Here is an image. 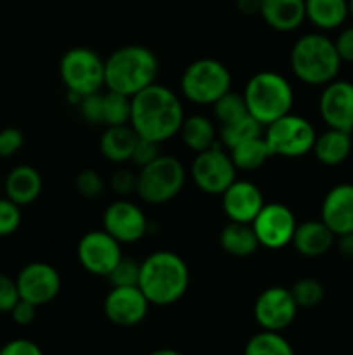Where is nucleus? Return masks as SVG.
<instances>
[{
	"label": "nucleus",
	"instance_id": "obj_1",
	"mask_svg": "<svg viewBox=\"0 0 353 355\" xmlns=\"http://www.w3.org/2000/svg\"><path fill=\"white\" fill-rule=\"evenodd\" d=\"M183 118L182 103L168 87L152 83L132 97L130 125L138 137L161 144L179 134Z\"/></svg>",
	"mask_w": 353,
	"mask_h": 355
},
{
	"label": "nucleus",
	"instance_id": "obj_2",
	"mask_svg": "<svg viewBox=\"0 0 353 355\" xmlns=\"http://www.w3.org/2000/svg\"><path fill=\"white\" fill-rule=\"evenodd\" d=\"M190 274L185 260L173 252H154L141 262L138 288L151 305H173L185 295Z\"/></svg>",
	"mask_w": 353,
	"mask_h": 355
},
{
	"label": "nucleus",
	"instance_id": "obj_3",
	"mask_svg": "<svg viewBox=\"0 0 353 355\" xmlns=\"http://www.w3.org/2000/svg\"><path fill=\"white\" fill-rule=\"evenodd\" d=\"M159 62L154 52L144 45H125L104 61V85L107 90L134 97L156 83Z\"/></svg>",
	"mask_w": 353,
	"mask_h": 355
},
{
	"label": "nucleus",
	"instance_id": "obj_4",
	"mask_svg": "<svg viewBox=\"0 0 353 355\" xmlns=\"http://www.w3.org/2000/svg\"><path fill=\"white\" fill-rule=\"evenodd\" d=\"M291 69L307 85H327L338 78L341 59L334 42L322 33L303 35L291 49Z\"/></svg>",
	"mask_w": 353,
	"mask_h": 355
},
{
	"label": "nucleus",
	"instance_id": "obj_5",
	"mask_svg": "<svg viewBox=\"0 0 353 355\" xmlns=\"http://www.w3.org/2000/svg\"><path fill=\"white\" fill-rule=\"evenodd\" d=\"M248 113L266 127L291 113L294 94L291 83L275 71H260L248 80L242 92Z\"/></svg>",
	"mask_w": 353,
	"mask_h": 355
},
{
	"label": "nucleus",
	"instance_id": "obj_6",
	"mask_svg": "<svg viewBox=\"0 0 353 355\" xmlns=\"http://www.w3.org/2000/svg\"><path fill=\"white\" fill-rule=\"evenodd\" d=\"M185 184V168L179 158L159 155L154 162L142 166L137 173L135 193L149 205H163L172 201Z\"/></svg>",
	"mask_w": 353,
	"mask_h": 355
},
{
	"label": "nucleus",
	"instance_id": "obj_7",
	"mask_svg": "<svg viewBox=\"0 0 353 355\" xmlns=\"http://www.w3.org/2000/svg\"><path fill=\"white\" fill-rule=\"evenodd\" d=\"M232 76L224 62L211 58L190 62L180 78V90L196 104L213 106L224 94L230 90Z\"/></svg>",
	"mask_w": 353,
	"mask_h": 355
},
{
	"label": "nucleus",
	"instance_id": "obj_8",
	"mask_svg": "<svg viewBox=\"0 0 353 355\" xmlns=\"http://www.w3.org/2000/svg\"><path fill=\"white\" fill-rule=\"evenodd\" d=\"M59 75L69 94L85 97L104 85V61L92 49H69L59 62Z\"/></svg>",
	"mask_w": 353,
	"mask_h": 355
},
{
	"label": "nucleus",
	"instance_id": "obj_9",
	"mask_svg": "<svg viewBox=\"0 0 353 355\" xmlns=\"http://www.w3.org/2000/svg\"><path fill=\"white\" fill-rule=\"evenodd\" d=\"M265 141L269 144L272 156L284 158H300L314 149L315 128L307 118L287 113L273 123L266 125Z\"/></svg>",
	"mask_w": 353,
	"mask_h": 355
},
{
	"label": "nucleus",
	"instance_id": "obj_10",
	"mask_svg": "<svg viewBox=\"0 0 353 355\" xmlns=\"http://www.w3.org/2000/svg\"><path fill=\"white\" fill-rule=\"evenodd\" d=\"M235 172L237 168L232 162L230 153L221 149L218 144L197 153L190 166L194 184L211 196H221V193L235 180Z\"/></svg>",
	"mask_w": 353,
	"mask_h": 355
},
{
	"label": "nucleus",
	"instance_id": "obj_11",
	"mask_svg": "<svg viewBox=\"0 0 353 355\" xmlns=\"http://www.w3.org/2000/svg\"><path fill=\"white\" fill-rule=\"evenodd\" d=\"M251 225L260 246L266 250H280L293 241L298 224L289 207L282 203H265Z\"/></svg>",
	"mask_w": 353,
	"mask_h": 355
},
{
	"label": "nucleus",
	"instance_id": "obj_12",
	"mask_svg": "<svg viewBox=\"0 0 353 355\" xmlns=\"http://www.w3.org/2000/svg\"><path fill=\"white\" fill-rule=\"evenodd\" d=\"M291 290L282 286H270L258 295L253 307L256 322L266 331L280 333L294 321L298 312Z\"/></svg>",
	"mask_w": 353,
	"mask_h": 355
},
{
	"label": "nucleus",
	"instance_id": "obj_13",
	"mask_svg": "<svg viewBox=\"0 0 353 355\" xmlns=\"http://www.w3.org/2000/svg\"><path fill=\"white\" fill-rule=\"evenodd\" d=\"M78 260L87 272L107 277L121 259L120 243L106 231H90L78 241Z\"/></svg>",
	"mask_w": 353,
	"mask_h": 355
},
{
	"label": "nucleus",
	"instance_id": "obj_14",
	"mask_svg": "<svg viewBox=\"0 0 353 355\" xmlns=\"http://www.w3.org/2000/svg\"><path fill=\"white\" fill-rule=\"evenodd\" d=\"M19 297L42 307L54 300L61 291V276L51 263L31 262L19 270L16 277Z\"/></svg>",
	"mask_w": 353,
	"mask_h": 355
},
{
	"label": "nucleus",
	"instance_id": "obj_15",
	"mask_svg": "<svg viewBox=\"0 0 353 355\" xmlns=\"http://www.w3.org/2000/svg\"><path fill=\"white\" fill-rule=\"evenodd\" d=\"M318 113L329 128L353 132V83L346 80H332L318 99Z\"/></svg>",
	"mask_w": 353,
	"mask_h": 355
},
{
	"label": "nucleus",
	"instance_id": "obj_16",
	"mask_svg": "<svg viewBox=\"0 0 353 355\" xmlns=\"http://www.w3.org/2000/svg\"><path fill=\"white\" fill-rule=\"evenodd\" d=\"M149 305L138 286H113L104 298V314L113 324L130 328L144 321Z\"/></svg>",
	"mask_w": 353,
	"mask_h": 355
},
{
	"label": "nucleus",
	"instance_id": "obj_17",
	"mask_svg": "<svg viewBox=\"0 0 353 355\" xmlns=\"http://www.w3.org/2000/svg\"><path fill=\"white\" fill-rule=\"evenodd\" d=\"M104 231L118 243H135L147 232V218L141 207L127 200L111 203L104 211Z\"/></svg>",
	"mask_w": 353,
	"mask_h": 355
},
{
	"label": "nucleus",
	"instance_id": "obj_18",
	"mask_svg": "<svg viewBox=\"0 0 353 355\" xmlns=\"http://www.w3.org/2000/svg\"><path fill=\"white\" fill-rule=\"evenodd\" d=\"M265 205L263 194L256 184L249 180L235 179L227 189L221 193V207L230 222H244L251 224L262 207Z\"/></svg>",
	"mask_w": 353,
	"mask_h": 355
},
{
	"label": "nucleus",
	"instance_id": "obj_19",
	"mask_svg": "<svg viewBox=\"0 0 353 355\" xmlns=\"http://www.w3.org/2000/svg\"><path fill=\"white\" fill-rule=\"evenodd\" d=\"M320 220L334 236L353 232V184H338L325 194Z\"/></svg>",
	"mask_w": 353,
	"mask_h": 355
},
{
	"label": "nucleus",
	"instance_id": "obj_20",
	"mask_svg": "<svg viewBox=\"0 0 353 355\" xmlns=\"http://www.w3.org/2000/svg\"><path fill=\"white\" fill-rule=\"evenodd\" d=\"M336 236L322 220H307L296 225L291 245L300 255L315 259L322 257L334 246Z\"/></svg>",
	"mask_w": 353,
	"mask_h": 355
},
{
	"label": "nucleus",
	"instance_id": "obj_21",
	"mask_svg": "<svg viewBox=\"0 0 353 355\" xmlns=\"http://www.w3.org/2000/svg\"><path fill=\"white\" fill-rule=\"evenodd\" d=\"M260 16L272 30L294 31L307 19L305 0H262Z\"/></svg>",
	"mask_w": 353,
	"mask_h": 355
},
{
	"label": "nucleus",
	"instance_id": "obj_22",
	"mask_svg": "<svg viewBox=\"0 0 353 355\" xmlns=\"http://www.w3.org/2000/svg\"><path fill=\"white\" fill-rule=\"evenodd\" d=\"M42 175L37 168L30 165H19L10 170L3 182L7 198L19 207L33 203L42 193Z\"/></svg>",
	"mask_w": 353,
	"mask_h": 355
},
{
	"label": "nucleus",
	"instance_id": "obj_23",
	"mask_svg": "<svg viewBox=\"0 0 353 355\" xmlns=\"http://www.w3.org/2000/svg\"><path fill=\"white\" fill-rule=\"evenodd\" d=\"M137 141L138 135L130 123L116 125V127L106 128L99 141V148L104 158L109 162L125 163L132 159Z\"/></svg>",
	"mask_w": 353,
	"mask_h": 355
},
{
	"label": "nucleus",
	"instance_id": "obj_24",
	"mask_svg": "<svg viewBox=\"0 0 353 355\" xmlns=\"http://www.w3.org/2000/svg\"><path fill=\"white\" fill-rule=\"evenodd\" d=\"M311 151L315 158L325 166L341 165L352 153V134L350 132L329 128L324 134L317 135Z\"/></svg>",
	"mask_w": 353,
	"mask_h": 355
},
{
	"label": "nucleus",
	"instance_id": "obj_25",
	"mask_svg": "<svg viewBox=\"0 0 353 355\" xmlns=\"http://www.w3.org/2000/svg\"><path fill=\"white\" fill-rule=\"evenodd\" d=\"M305 12L318 30H336L350 16L348 0H305Z\"/></svg>",
	"mask_w": 353,
	"mask_h": 355
},
{
	"label": "nucleus",
	"instance_id": "obj_26",
	"mask_svg": "<svg viewBox=\"0 0 353 355\" xmlns=\"http://www.w3.org/2000/svg\"><path fill=\"white\" fill-rule=\"evenodd\" d=\"M220 246L232 257H249L258 250L260 243L251 224L228 222L220 232Z\"/></svg>",
	"mask_w": 353,
	"mask_h": 355
},
{
	"label": "nucleus",
	"instance_id": "obj_27",
	"mask_svg": "<svg viewBox=\"0 0 353 355\" xmlns=\"http://www.w3.org/2000/svg\"><path fill=\"white\" fill-rule=\"evenodd\" d=\"M180 137H182L183 144L194 151L203 153L206 149L213 148L217 144V130L211 120H208L203 114H192V116H185L182 121V127L179 130Z\"/></svg>",
	"mask_w": 353,
	"mask_h": 355
},
{
	"label": "nucleus",
	"instance_id": "obj_28",
	"mask_svg": "<svg viewBox=\"0 0 353 355\" xmlns=\"http://www.w3.org/2000/svg\"><path fill=\"white\" fill-rule=\"evenodd\" d=\"M228 151H230V158L235 168L246 170V172L258 170L260 166L265 165L266 159L272 158V153H270V148L263 135L248 139V141L234 146Z\"/></svg>",
	"mask_w": 353,
	"mask_h": 355
},
{
	"label": "nucleus",
	"instance_id": "obj_29",
	"mask_svg": "<svg viewBox=\"0 0 353 355\" xmlns=\"http://www.w3.org/2000/svg\"><path fill=\"white\" fill-rule=\"evenodd\" d=\"M244 355H294V352L293 347L284 336H280V333L263 329L248 340Z\"/></svg>",
	"mask_w": 353,
	"mask_h": 355
},
{
	"label": "nucleus",
	"instance_id": "obj_30",
	"mask_svg": "<svg viewBox=\"0 0 353 355\" xmlns=\"http://www.w3.org/2000/svg\"><path fill=\"white\" fill-rule=\"evenodd\" d=\"M263 125L256 121L251 114H246L241 120L234 121V123L221 125L220 127V139L221 144L227 149H232L234 146L241 144V142L248 141V139L258 137L262 135Z\"/></svg>",
	"mask_w": 353,
	"mask_h": 355
},
{
	"label": "nucleus",
	"instance_id": "obj_31",
	"mask_svg": "<svg viewBox=\"0 0 353 355\" xmlns=\"http://www.w3.org/2000/svg\"><path fill=\"white\" fill-rule=\"evenodd\" d=\"M102 114L106 127L128 125L132 116V97L107 90V94H104Z\"/></svg>",
	"mask_w": 353,
	"mask_h": 355
},
{
	"label": "nucleus",
	"instance_id": "obj_32",
	"mask_svg": "<svg viewBox=\"0 0 353 355\" xmlns=\"http://www.w3.org/2000/svg\"><path fill=\"white\" fill-rule=\"evenodd\" d=\"M213 111L217 120L220 121V127L221 125L234 123V121L241 120L246 114H249L244 96L234 92V90H228L227 94H224V96L213 104Z\"/></svg>",
	"mask_w": 353,
	"mask_h": 355
},
{
	"label": "nucleus",
	"instance_id": "obj_33",
	"mask_svg": "<svg viewBox=\"0 0 353 355\" xmlns=\"http://www.w3.org/2000/svg\"><path fill=\"white\" fill-rule=\"evenodd\" d=\"M291 293H293L298 307L301 309H314L324 300V286L317 279H311V277L296 281L294 286L291 288Z\"/></svg>",
	"mask_w": 353,
	"mask_h": 355
},
{
	"label": "nucleus",
	"instance_id": "obj_34",
	"mask_svg": "<svg viewBox=\"0 0 353 355\" xmlns=\"http://www.w3.org/2000/svg\"><path fill=\"white\" fill-rule=\"evenodd\" d=\"M138 276H141V263L130 257H121L113 270L107 274V279L113 286H138Z\"/></svg>",
	"mask_w": 353,
	"mask_h": 355
},
{
	"label": "nucleus",
	"instance_id": "obj_35",
	"mask_svg": "<svg viewBox=\"0 0 353 355\" xmlns=\"http://www.w3.org/2000/svg\"><path fill=\"white\" fill-rule=\"evenodd\" d=\"M21 225V207L9 198H0V238L14 234Z\"/></svg>",
	"mask_w": 353,
	"mask_h": 355
},
{
	"label": "nucleus",
	"instance_id": "obj_36",
	"mask_svg": "<svg viewBox=\"0 0 353 355\" xmlns=\"http://www.w3.org/2000/svg\"><path fill=\"white\" fill-rule=\"evenodd\" d=\"M80 111H82V116L85 118L89 123L92 125H104V114H102V106H104V96L102 94H89V96L82 97L80 99Z\"/></svg>",
	"mask_w": 353,
	"mask_h": 355
},
{
	"label": "nucleus",
	"instance_id": "obj_37",
	"mask_svg": "<svg viewBox=\"0 0 353 355\" xmlns=\"http://www.w3.org/2000/svg\"><path fill=\"white\" fill-rule=\"evenodd\" d=\"M76 189L85 198H99L104 191V180L96 170H83L76 175Z\"/></svg>",
	"mask_w": 353,
	"mask_h": 355
},
{
	"label": "nucleus",
	"instance_id": "obj_38",
	"mask_svg": "<svg viewBox=\"0 0 353 355\" xmlns=\"http://www.w3.org/2000/svg\"><path fill=\"white\" fill-rule=\"evenodd\" d=\"M24 144V135L19 128L7 127L0 130V158H10Z\"/></svg>",
	"mask_w": 353,
	"mask_h": 355
},
{
	"label": "nucleus",
	"instance_id": "obj_39",
	"mask_svg": "<svg viewBox=\"0 0 353 355\" xmlns=\"http://www.w3.org/2000/svg\"><path fill=\"white\" fill-rule=\"evenodd\" d=\"M158 148H159V142L138 137L130 162H134V165H137L138 168H142V166L149 165V163L154 162V159L158 158V156H159V149Z\"/></svg>",
	"mask_w": 353,
	"mask_h": 355
},
{
	"label": "nucleus",
	"instance_id": "obj_40",
	"mask_svg": "<svg viewBox=\"0 0 353 355\" xmlns=\"http://www.w3.org/2000/svg\"><path fill=\"white\" fill-rule=\"evenodd\" d=\"M21 300L16 279L7 274H0V312H10Z\"/></svg>",
	"mask_w": 353,
	"mask_h": 355
},
{
	"label": "nucleus",
	"instance_id": "obj_41",
	"mask_svg": "<svg viewBox=\"0 0 353 355\" xmlns=\"http://www.w3.org/2000/svg\"><path fill=\"white\" fill-rule=\"evenodd\" d=\"M111 187H113L114 193L120 194V196H128V194L134 193L135 187H137V175L128 168L116 170V172L113 173V177H111Z\"/></svg>",
	"mask_w": 353,
	"mask_h": 355
},
{
	"label": "nucleus",
	"instance_id": "obj_42",
	"mask_svg": "<svg viewBox=\"0 0 353 355\" xmlns=\"http://www.w3.org/2000/svg\"><path fill=\"white\" fill-rule=\"evenodd\" d=\"M0 355H44L40 347L31 340H10L0 349Z\"/></svg>",
	"mask_w": 353,
	"mask_h": 355
},
{
	"label": "nucleus",
	"instance_id": "obj_43",
	"mask_svg": "<svg viewBox=\"0 0 353 355\" xmlns=\"http://www.w3.org/2000/svg\"><path fill=\"white\" fill-rule=\"evenodd\" d=\"M37 309H38L37 305L30 304V302H26L21 298V300L14 305L12 311H10L9 314L12 315V319L16 324L28 326L35 321V318H37Z\"/></svg>",
	"mask_w": 353,
	"mask_h": 355
},
{
	"label": "nucleus",
	"instance_id": "obj_44",
	"mask_svg": "<svg viewBox=\"0 0 353 355\" xmlns=\"http://www.w3.org/2000/svg\"><path fill=\"white\" fill-rule=\"evenodd\" d=\"M334 45L343 62H353V26L345 28L334 40Z\"/></svg>",
	"mask_w": 353,
	"mask_h": 355
},
{
	"label": "nucleus",
	"instance_id": "obj_45",
	"mask_svg": "<svg viewBox=\"0 0 353 355\" xmlns=\"http://www.w3.org/2000/svg\"><path fill=\"white\" fill-rule=\"evenodd\" d=\"M336 245H338L339 253L346 259H353V232L348 234L336 236Z\"/></svg>",
	"mask_w": 353,
	"mask_h": 355
},
{
	"label": "nucleus",
	"instance_id": "obj_46",
	"mask_svg": "<svg viewBox=\"0 0 353 355\" xmlns=\"http://www.w3.org/2000/svg\"><path fill=\"white\" fill-rule=\"evenodd\" d=\"M237 9L246 16H256L262 9V0H237Z\"/></svg>",
	"mask_w": 353,
	"mask_h": 355
},
{
	"label": "nucleus",
	"instance_id": "obj_47",
	"mask_svg": "<svg viewBox=\"0 0 353 355\" xmlns=\"http://www.w3.org/2000/svg\"><path fill=\"white\" fill-rule=\"evenodd\" d=\"M149 355H182V354L176 352V350L173 349H159V350H154V352Z\"/></svg>",
	"mask_w": 353,
	"mask_h": 355
},
{
	"label": "nucleus",
	"instance_id": "obj_48",
	"mask_svg": "<svg viewBox=\"0 0 353 355\" xmlns=\"http://www.w3.org/2000/svg\"><path fill=\"white\" fill-rule=\"evenodd\" d=\"M348 10H350V16L353 17V0H348Z\"/></svg>",
	"mask_w": 353,
	"mask_h": 355
},
{
	"label": "nucleus",
	"instance_id": "obj_49",
	"mask_svg": "<svg viewBox=\"0 0 353 355\" xmlns=\"http://www.w3.org/2000/svg\"><path fill=\"white\" fill-rule=\"evenodd\" d=\"M0 186H2V182H0Z\"/></svg>",
	"mask_w": 353,
	"mask_h": 355
}]
</instances>
